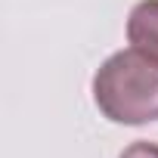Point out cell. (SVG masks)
<instances>
[{
	"label": "cell",
	"mask_w": 158,
	"mask_h": 158,
	"mask_svg": "<svg viewBox=\"0 0 158 158\" xmlns=\"http://www.w3.org/2000/svg\"><path fill=\"white\" fill-rule=\"evenodd\" d=\"M93 102L112 124L158 121V62L133 47L112 53L93 74Z\"/></svg>",
	"instance_id": "6da1fadb"
},
{
	"label": "cell",
	"mask_w": 158,
	"mask_h": 158,
	"mask_svg": "<svg viewBox=\"0 0 158 158\" xmlns=\"http://www.w3.org/2000/svg\"><path fill=\"white\" fill-rule=\"evenodd\" d=\"M127 44L158 62V0H139L127 16Z\"/></svg>",
	"instance_id": "7a4b0ae2"
},
{
	"label": "cell",
	"mask_w": 158,
	"mask_h": 158,
	"mask_svg": "<svg viewBox=\"0 0 158 158\" xmlns=\"http://www.w3.org/2000/svg\"><path fill=\"white\" fill-rule=\"evenodd\" d=\"M118 158H158V143H149V139H136L130 143Z\"/></svg>",
	"instance_id": "3957f363"
}]
</instances>
